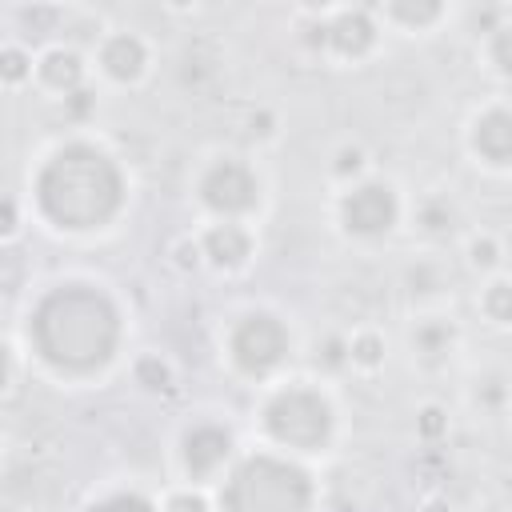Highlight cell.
Returning <instances> with one entry per match:
<instances>
[{"label": "cell", "instance_id": "6", "mask_svg": "<svg viewBox=\"0 0 512 512\" xmlns=\"http://www.w3.org/2000/svg\"><path fill=\"white\" fill-rule=\"evenodd\" d=\"M200 196H204V204L216 208L220 216H240V212L256 208L260 184H256V176H252L240 160H220V164H212V168L204 172Z\"/></svg>", "mask_w": 512, "mask_h": 512}, {"label": "cell", "instance_id": "20", "mask_svg": "<svg viewBox=\"0 0 512 512\" xmlns=\"http://www.w3.org/2000/svg\"><path fill=\"white\" fill-rule=\"evenodd\" d=\"M4 76H8V80H20V76H24V56H20L16 48L4 52Z\"/></svg>", "mask_w": 512, "mask_h": 512}, {"label": "cell", "instance_id": "22", "mask_svg": "<svg viewBox=\"0 0 512 512\" xmlns=\"http://www.w3.org/2000/svg\"><path fill=\"white\" fill-rule=\"evenodd\" d=\"M348 168H360V152H344L340 156V172H348Z\"/></svg>", "mask_w": 512, "mask_h": 512}, {"label": "cell", "instance_id": "15", "mask_svg": "<svg viewBox=\"0 0 512 512\" xmlns=\"http://www.w3.org/2000/svg\"><path fill=\"white\" fill-rule=\"evenodd\" d=\"M484 308L492 320H512V284H492L484 296Z\"/></svg>", "mask_w": 512, "mask_h": 512}, {"label": "cell", "instance_id": "2", "mask_svg": "<svg viewBox=\"0 0 512 512\" xmlns=\"http://www.w3.org/2000/svg\"><path fill=\"white\" fill-rule=\"evenodd\" d=\"M36 196H40V208L56 224L96 228L120 208L124 180L108 152L92 144H68L44 164L36 180Z\"/></svg>", "mask_w": 512, "mask_h": 512}, {"label": "cell", "instance_id": "7", "mask_svg": "<svg viewBox=\"0 0 512 512\" xmlns=\"http://www.w3.org/2000/svg\"><path fill=\"white\" fill-rule=\"evenodd\" d=\"M340 216L352 232L360 236H376V232H388L392 220H396V196L388 184H360L344 196L340 204Z\"/></svg>", "mask_w": 512, "mask_h": 512}, {"label": "cell", "instance_id": "16", "mask_svg": "<svg viewBox=\"0 0 512 512\" xmlns=\"http://www.w3.org/2000/svg\"><path fill=\"white\" fill-rule=\"evenodd\" d=\"M488 56H492V64H496V68L512 72V28H496V32H492Z\"/></svg>", "mask_w": 512, "mask_h": 512}, {"label": "cell", "instance_id": "14", "mask_svg": "<svg viewBox=\"0 0 512 512\" xmlns=\"http://www.w3.org/2000/svg\"><path fill=\"white\" fill-rule=\"evenodd\" d=\"M388 16L420 28V24H432L440 16V4H404V0H396V4H388Z\"/></svg>", "mask_w": 512, "mask_h": 512}, {"label": "cell", "instance_id": "13", "mask_svg": "<svg viewBox=\"0 0 512 512\" xmlns=\"http://www.w3.org/2000/svg\"><path fill=\"white\" fill-rule=\"evenodd\" d=\"M80 56L76 52H64V48H56V52H48L44 60H40V80L48 84V88H56V92H72L76 84H80Z\"/></svg>", "mask_w": 512, "mask_h": 512}, {"label": "cell", "instance_id": "3", "mask_svg": "<svg viewBox=\"0 0 512 512\" xmlns=\"http://www.w3.org/2000/svg\"><path fill=\"white\" fill-rule=\"evenodd\" d=\"M308 504V476L276 456L244 460L224 488V512H308Z\"/></svg>", "mask_w": 512, "mask_h": 512}, {"label": "cell", "instance_id": "5", "mask_svg": "<svg viewBox=\"0 0 512 512\" xmlns=\"http://www.w3.org/2000/svg\"><path fill=\"white\" fill-rule=\"evenodd\" d=\"M288 352V332L276 316L268 312H248L236 328H232V356L244 372L260 376V372H272Z\"/></svg>", "mask_w": 512, "mask_h": 512}, {"label": "cell", "instance_id": "8", "mask_svg": "<svg viewBox=\"0 0 512 512\" xmlns=\"http://www.w3.org/2000/svg\"><path fill=\"white\" fill-rule=\"evenodd\" d=\"M320 40L340 56H364L372 48V40H376V28H372V20L364 12H340L336 20H328L320 28Z\"/></svg>", "mask_w": 512, "mask_h": 512}, {"label": "cell", "instance_id": "1", "mask_svg": "<svg viewBox=\"0 0 512 512\" xmlns=\"http://www.w3.org/2000/svg\"><path fill=\"white\" fill-rule=\"evenodd\" d=\"M116 336H120V320L112 300L88 284L56 288L52 296L40 300L32 316V340L40 356L68 372H88L104 364L116 348Z\"/></svg>", "mask_w": 512, "mask_h": 512}, {"label": "cell", "instance_id": "17", "mask_svg": "<svg viewBox=\"0 0 512 512\" xmlns=\"http://www.w3.org/2000/svg\"><path fill=\"white\" fill-rule=\"evenodd\" d=\"M92 512H152V504L140 500V496H112V500L96 504Z\"/></svg>", "mask_w": 512, "mask_h": 512}, {"label": "cell", "instance_id": "12", "mask_svg": "<svg viewBox=\"0 0 512 512\" xmlns=\"http://www.w3.org/2000/svg\"><path fill=\"white\" fill-rule=\"evenodd\" d=\"M248 232L240 228V224H216L208 236H204V252L220 264V268H236V264H244V256H248Z\"/></svg>", "mask_w": 512, "mask_h": 512}, {"label": "cell", "instance_id": "19", "mask_svg": "<svg viewBox=\"0 0 512 512\" xmlns=\"http://www.w3.org/2000/svg\"><path fill=\"white\" fill-rule=\"evenodd\" d=\"M164 512H208V508H204V500H200V496L184 492V496H172V500L164 504Z\"/></svg>", "mask_w": 512, "mask_h": 512}, {"label": "cell", "instance_id": "10", "mask_svg": "<svg viewBox=\"0 0 512 512\" xmlns=\"http://www.w3.org/2000/svg\"><path fill=\"white\" fill-rule=\"evenodd\" d=\"M228 432H220V428H196V432H188V440H184V460H188V472L192 476H208V472H216L220 464H224V456H228Z\"/></svg>", "mask_w": 512, "mask_h": 512}, {"label": "cell", "instance_id": "21", "mask_svg": "<svg viewBox=\"0 0 512 512\" xmlns=\"http://www.w3.org/2000/svg\"><path fill=\"white\" fill-rule=\"evenodd\" d=\"M472 260L476 264H492L496 260V244L484 236V240H472Z\"/></svg>", "mask_w": 512, "mask_h": 512}, {"label": "cell", "instance_id": "18", "mask_svg": "<svg viewBox=\"0 0 512 512\" xmlns=\"http://www.w3.org/2000/svg\"><path fill=\"white\" fill-rule=\"evenodd\" d=\"M352 360L364 364V368L380 364V340H376V336H360V340L352 344Z\"/></svg>", "mask_w": 512, "mask_h": 512}, {"label": "cell", "instance_id": "9", "mask_svg": "<svg viewBox=\"0 0 512 512\" xmlns=\"http://www.w3.org/2000/svg\"><path fill=\"white\" fill-rule=\"evenodd\" d=\"M472 148L492 160V164H512V112L508 108H492L476 120L472 132Z\"/></svg>", "mask_w": 512, "mask_h": 512}, {"label": "cell", "instance_id": "11", "mask_svg": "<svg viewBox=\"0 0 512 512\" xmlns=\"http://www.w3.org/2000/svg\"><path fill=\"white\" fill-rule=\"evenodd\" d=\"M100 64H104V72L116 76V80H136V76L144 72V44H140L136 36L120 32V36H112V40L100 48Z\"/></svg>", "mask_w": 512, "mask_h": 512}, {"label": "cell", "instance_id": "4", "mask_svg": "<svg viewBox=\"0 0 512 512\" xmlns=\"http://www.w3.org/2000/svg\"><path fill=\"white\" fill-rule=\"evenodd\" d=\"M268 432L288 448H320L332 432V408L312 388H288L264 408Z\"/></svg>", "mask_w": 512, "mask_h": 512}]
</instances>
